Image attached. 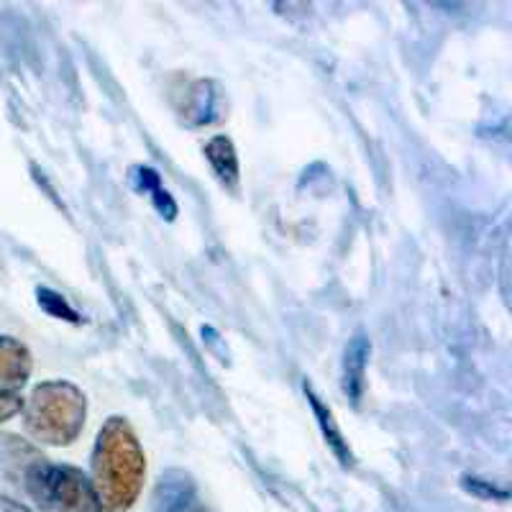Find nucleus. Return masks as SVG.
<instances>
[{
	"instance_id": "1",
	"label": "nucleus",
	"mask_w": 512,
	"mask_h": 512,
	"mask_svg": "<svg viewBox=\"0 0 512 512\" xmlns=\"http://www.w3.org/2000/svg\"><path fill=\"white\" fill-rule=\"evenodd\" d=\"M146 477V456L134 428L121 415H113L98 431L90 459V487L98 510L123 512L141 495Z\"/></svg>"
},
{
	"instance_id": "2",
	"label": "nucleus",
	"mask_w": 512,
	"mask_h": 512,
	"mask_svg": "<svg viewBox=\"0 0 512 512\" xmlns=\"http://www.w3.org/2000/svg\"><path fill=\"white\" fill-rule=\"evenodd\" d=\"M88 400L80 387L64 379L36 384L24 405L26 431L47 446H70L85 428Z\"/></svg>"
},
{
	"instance_id": "3",
	"label": "nucleus",
	"mask_w": 512,
	"mask_h": 512,
	"mask_svg": "<svg viewBox=\"0 0 512 512\" xmlns=\"http://www.w3.org/2000/svg\"><path fill=\"white\" fill-rule=\"evenodd\" d=\"M24 487L41 512H98L90 479L70 464L36 456L24 466Z\"/></svg>"
},
{
	"instance_id": "4",
	"label": "nucleus",
	"mask_w": 512,
	"mask_h": 512,
	"mask_svg": "<svg viewBox=\"0 0 512 512\" xmlns=\"http://www.w3.org/2000/svg\"><path fill=\"white\" fill-rule=\"evenodd\" d=\"M154 512H210L198 492V484L182 469H169L159 477L152 495Z\"/></svg>"
},
{
	"instance_id": "5",
	"label": "nucleus",
	"mask_w": 512,
	"mask_h": 512,
	"mask_svg": "<svg viewBox=\"0 0 512 512\" xmlns=\"http://www.w3.org/2000/svg\"><path fill=\"white\" fill-rule=\"evenodd\" d=\"M34 369L31 351L18 338L0 336V395H18Z\"/></svg>"
},
{
	"instance_id": "6",
	"label": "nucleus",
	"mask_w": 512,
	"mask_h": 512,
	"mask_svg": "<svg viewBox=\"0 0 512 512\" xmlns=\"http://www.w3.org/2000/svg\"><path fill=\"white\" fill-rule=\"evenodd\" d=\"M180 113L190 126H205V123L221 121V88L210 80L192 82L190 88L185 90V103L180 105Z\"/></svg>"
},
{
	"instance_id": "7",
	"label": "nucleus",
	"mask_w": 512,
	"mask_h": 512,
	"mask_svg": "<svg viewBox=\"0 0 512 512\" xmlns=\"http://www.w3.org/2000/svg\"><path fill=\"white\" fill-rule=\"evenodd\" d=\"M372 354V344L364 333H356L344 351V392L359 408L364 387H367V364Z\"/></svg>"
},
{
	"instance_id": "8",
	"label": "nucleus",
	"mask_w": 512,
	"mask_h": 512,
	"mask_svg": "<svg viewBox=\"0 0 512 512\" xmlns=\"http://www.w3.org/2000/svg\"><path fill=\"white\" fill-rule=\"evenodd\" d=\"M205 159H208L213 172H216V177L228 187V190H239V154H236V146H233V141L228 139V136H213V139L205 144Z\"/></svg>"
},
{
	"instance_id": "9",
	"label": "nucleus",
	"mask_w": 512,
	"mask_h": 512,
	"mask_svg": "<svg viewBox=\"0 0 512 512\" xmlns=\"http://www.w3.org/2000/svg\"><path fill=\"white\" fill-rule=\"evenodd\" d=\"M305 395H308L310 408H313L315 418H318V425H320V431H323V438H326V443L331 446V451L336 454V459L341 461L344 466H349L351 464L349 441H346L344 433H341V428H338V423H336V418H333L331 408H328L326 402L320 400L318 395H315L313 387H310L308 382H305Z\"/></svg>"
},
{
	"instance_id": "10",
	"label": "nucleus",
	"mask_w": 512,
	"mask_h": 512,
	"mask_svg": "<svg viewBox=\"0 0 512 512\" xmlns=\"http://www.w3.org/2000/svg\"><path fill=\"white\" fill-rule=\"evenodd\" d=\"M36 303L47 315L59 320H67V323H80V313L67 303V297L59 295V292L49 290V287H36Z\"/></svg>"
},
{
	"instance_id": "11",
	"label": "nucleus",
	"mask_w": 512,
	"mask_h": 512,
	"mask_svg": "<svg viewBox=\"0 0 512 512\" xmlns=\"http://www.w3.org/2000/svg\"><path fill=\"white\" fill-rule=\"evenodd\" d=\"M128 180H131V187H134L136 192H141V195H152L157 187H162V177H159L157 169L144 167V164H136V167H131V175H128Z\"/></svg>"
},
{
	"instance_id": "12",
	"label": "nucleus",
	"mask_w": 512,
	"mask_h": 512,
	"mask_svg": "<svg viewBox=\"0 0 512 512\" xmlns=\"http://www.w3.org/2000/svg\"><path fill=\"white\" fill-rule=\"evenodd\" d=\"M149 198H152L154 208L159 210V216L167 218V221H175V218H177V203H175V198H172V195L164 190V187H157V190H154Z\"/></svg>"
},
{
	"instance_id": "13",
	"label": "nucleus",
	"mask_w": 512,
	"mask_h": 512,
	"mask_svg": "<svg viewBox=\"0 0 512 512\" xmlns=\"http://www.w3.org/2000/svg\"><path fill=\"white\" fill-rule=\"evenodd\" d=\"M24 402L18 400V395H0V423H6L16 413H21Z\"/></svg>"
},
{
	"instance_id": "14",
	"label": "nucleus",
	"mask_w": 512,
	"mask_h": 512,
	"mask_svg": "<svg viewBox=\"0 0 512 512\" xmlns=\"http://www.w3.org/2000/svg\"><path fill=\"white\" fill-rule=\"evenodd\" d=\"M464 487L469 489V492H477V495H487V497H500V500H505L507 492H502V489H495L489 487V484H484L482 479H464Z\"/></svg>"
},
{
	"instance_id": "15",
	"label": "nucleus",
	"mask_w": 512,
	"mask_h": 512,
	"mask_svg": "<svg viewBox=\"0 0 512 512\" xmlns=\"http://www.w3.org/2000/svg\"><path fill=\"white\" fill-rule=\"evenodd\" d=\"M0 512H31L29 507H24L21 502L6 500V497H0Z\"/></svg>"
}]
</instances>
